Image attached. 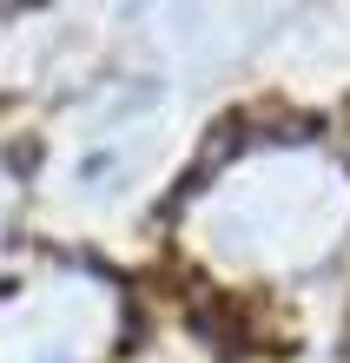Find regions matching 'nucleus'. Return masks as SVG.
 <instances>
[{"instance_id": "1", "label": "nucleus", "mask_w": 350, "mask_h": 363, "mask_svg": "<svg viewBox=\"0 0 350 363\" xmlns=\"http://www.w3.org/2000/svg\"><path fill=\"white\" fill-rule=\"evenodd\" d=\"M344 211H350V191H344V179L324 159L271 152V159H251L245 172L205 205V231L231 258L291 264V258H317V251L331 245Z\"/></svg>"}, {"instance_id": "2", "label": "nucleus", "mask_w": 350, "mask_h": 363, "mask_svg": "<svg viewBox=\"0 0 350 363\" xmlns=\"http://www.w3.org/2000/svg\"><path fill=\"white\" fill-rule=\"evenodd\" d=\"M106 324L99 284H60V297H27L0 324V363H93Z\"/></svg>"}, {"instance_id": "3", "label": "nucleus", "mask_w": 350, "mask_h": 363, "mask_svg": "<svg viewBox=\"0 0 350 363\" xmlns=\"http://www.w3.org/2000/svg\"><path fill=\"white\" fill-rule=\"evenodd\" d=\"M0 211H7V191H0Z\"/></svg>"}]
</instances>
